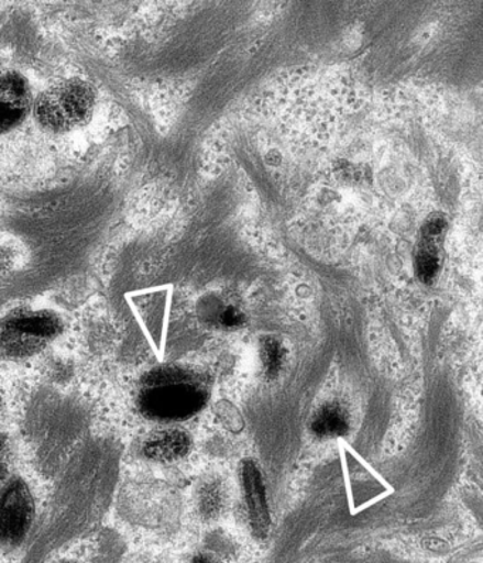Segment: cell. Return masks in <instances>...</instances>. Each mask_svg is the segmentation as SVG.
<instances>
[{"label": "cell", "instance_id": "1", "mask_svg": "<svg viewBox=\"0 0 483 563\" xmlns=\"http://www.w3.org/2000/svg\"><path fill=\"white\" fill-rule=\"evenodd\" d=\"M209 398L200 374L180 365H160L141 378L136 407L155 422H180L194 418Z\"/></svg>", "mask_w": 483, "mask_h": 563}, {"label": "cell", "instance_id": "2", "mask_svg": "<svg viewBox=\"0 0 483 563\" xmlns=\"http://www.w3.org/2000/svg\"><path fill=\"white\" fill-rule=\"evenodd\" d=\"M97 107V90L83 78H67L33 100L32 113L43 131L63 135L86 126Z\"/></svg>", "mask_w": 483, "mask_h": 563}, {"label": "cell", "instance_id": "3", "mask_svg": "<svg viewBox=\"0 0 483 563\" xmlns=\"http://www.w3.org/2000/svg\"><path fill=\"white\" fill-rule=\"evenodd\" d=\"M63 330V319L53 310H12L0 318V362H24L41 354Z\"/></svg>", "mask_w": 483, "mask_h": 563}, {"label": "cell", "instance_id": "4", "mask_svg": "<svg viewBox=\"0 0 483 563\" xmlns=\"http://www.w3.org/2000/svg\"><path fill=\"white\" fill-rule=\"evenodd\" d=\"M34 500L31 488L21 477L9 478L0 492V547H21L31 531Z\"/></svg>", "mask_w": 483, "mask_h": 563}, {"label": "cell", "instance_id": "5", "mask_svg": "<svg viewBox=\"0 0 483 563\" xmlns=\"http://www.w3.org/2000/svg\"><path fill=\"white\" fill-rule=\"evenodd\" d=\"M33 92L23 74L0 71V136L22 125L32 113Z\"/></svg>", "mask_w": 483, "mask_h": 563}, {"label": "cell", "instance_id": "6", "mask_svg": "<svg viewBox=\"0 0 483 563\" xmlns=\"http://www.w3.org/2000/svg\"><path fill=\"white\" fill-rule=\"evenodd\" d=\"M241 482L248 501L251 528L257 538H267L271 527L267 496L257 464L245 461L241 468Z\"/></svg>", "mask_w": 483, "mask_h": 563}, {"label": "cell", "instance_id": "7", "mask_svg": "<svg viewBox=\"0 0 483 563\" xmlns=\"http://www.w3.org/2000/svg\"><path fill=\"white\" fill-rule=\"evenodd\" d=\"M189 434L179 429H167L150 434L142 443V456L156 463H174L190 452Z\"/></svg>", "mask_w": 483, "mask_h": 563}, {"label": "cell", "instance_id": "8", "mask_svg": "<svg viewBox=\"0 0 483 563\" xmlns=\"http://www.w3.org/2000/svg\"><path fill=\"white\" fill-rule=\"evenodd\" d=\"M310 429L319 439H337L349 431V417L339 404H327L312 419Z\"/></svg>", "mask_w": 483, "mask_h": 563}, {"label": "cell", "instance_id": "9", "mask_svg": "<svg viewBox=\"0 0 483 563\" xmlns=\"http://www.w3.org/2000/svg\"><path fill=\"white\" fill-rule=\"evenodd\" d=\"M285 349L279 340L274 338L261 339L260 357L263 363L264 374L267 378L278 377L285 363Z\"/></svg>", "mask_w": 483, "mask_h": 563}, {"label": "cell", "instance_id": "10", "mask_svg": "<svg viewBox=\"0 0 483 563\" xmlns=\"http://www.w3.org/2000/svg\"><path fill=\"white\" fill-rule=\"evenodd\" d=\"M200 511L207 518H213L220 514L223 507V493L217 483H209L200 493Z\"/></svg>", "mask_w": 483, "mask_h": 563}, {"label": "cell", "instance_id": "11", "mask_svg": "<svg viewBox=\"0 0 483 563\" xmlns=\"http://www.w3.org/2000/svg\"><path fill=\"white\" fill-rule=\"evenodd\" d=\"M427 242L428 249H424L417 260L418 276H420L424 284H430L436 278L438 272L437 252L431 250L433 249L431 240L427 239Z\"/></svg>", "mask_w": 483, "mask_h": 563}, {"label": "cell", "instance_id": "12", "mask_svg": "<svg viewBox=\"0 0 483 563\" xmlns=\"http://www.w3.org/2000/svg\"><path fill=\"white\" fill-rule=\"evenodd\" d=\"M13 448L11 438L0 431V483L7 482L11 474Z\"/></svg>", "mask_w": 483, "mask_h": 563}, {"label": "cell", "instance_id": "13", "mask_svg": "<svg viewBox=\"0 0 483 563\" xmlns=\"http://www.w3.org/2000/svg\"><path fill=\"white\" fill-rule=\"evenodd\" d=\"M220 323L227 329L240 328L244 323V316L234 308H227L223 313L220 314Z\"/></svg>", "mask_w": 483, "mask_h": 563}, {"label": "cell", "instance_id": "14", "mask_svg": "<svg viewBox=\"0 0 483 563\" xmlns=\"http://www.w3.org/2000/svg\"><path fill=\"white\" fill-rule=\"evenodd\" d=\"M443 227H446V222L440 219L428 222L426 227V239H437V236L441 234Z\"/></svg>", "mask_w": 483, "mask_h": 563}, {"label": "cell", "instance_id": "15", "mask_svg": "<svg viewBox=\"0 0 483 563\" xmlns=\"http://www.w3.org/2000/svg\"><path fill=\"white\" fill-rule=\"evenodd\" d=\"M191 563H223L219 560V558H216L215 555H210V553H199V555H196L194 558V561Z\"/></svg>", "mask_w": 483, "mask_h": 563}, {"label": "cell", "instance_id": "16", "mask_svg": "<svg viewBox=\"0 0 483 563\" xmlns=\"http://www.w3.org/2000/svg\"><path fill=\"white\" fill-rule=\"evenodd\" d=\"M2 401H3L2 393H0V407H2Z\"/></svg>", "mask_w": 483, "mask_h": 563}, {"label": "cell", "instance_id": "17", "mask_svg": "<svg viewBox=\"0 0 483 563\" xmlns=\"http://www.w3.org/2000/svg\"><path fill=\"white\" fill-rule=\"evenodd\" d=\"M62 563H73V562H62Z\"/></svg>", "mask_w": 483, "mask_h": 563}]
</instances>
